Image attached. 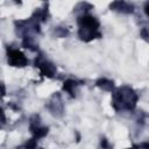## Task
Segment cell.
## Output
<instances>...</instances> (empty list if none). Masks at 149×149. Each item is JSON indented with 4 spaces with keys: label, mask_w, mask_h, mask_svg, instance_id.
I'll use <instances>...</instances> for the list:
<instances>
[{
    "label": "cell",
    "mask_w": 149,
    "mask_h": 149,
    "mask_svg": "<svg viewBox=\"0 0 149 149\" xmlns=\"http://www.w3.org/2000/svg\"><path fill=\"white\" fill-rule=\"evenodd\" d=\"M78 36L81 41L90 42L94 38L101 37V34L99 31V21L91 16V15H83L78 17Z\"/></svg>",
    "instance_id": "cell-1"
},
{
    "label": "cell",
    "mask_w": 149,
    "mask_h": 149,
    "mask_svg": "<svg viewBox=\"0 0 149 149\" xmlns=\"http://www.w3.org/2000/svg\"><path fill=\"white\" fill-rule=\"evenodd\" d=\"M137 95L133 88L128 86L120 87L113 94V107L118 111L120 109H133L136 105Z\"/></svg>",
    "instance_id": "cell-2"
},
{
    "label": "cell",
    "mask_w": 149,
    "mask_h": 149,
    "mask_svg": "<svg viewBox=\"0 0 149 149\" xmlns=\"http://www.w3.org/2000/svg\"><path fill=\"white\" fill-rule=\"evenodd\" d=\"M7 56H8V64L12 66L22 68L28 64V59L26 58V56L17 49H8Z\"/></svg>",
    "instance_id": "cell-3"
},
{
    "label": "cell",
    "mask_w": 149,
    "mask_h": 149,
    "mask_svg": "<svg viewBox=\"0 0 149 149\" xmlns=\"http://www.w3.org/2000/svg\"><path fill=\"white\" fill-rule=\"evenodd\" d=\"M36 66L40 69L41 71V74L43 76H47L49 78L54 77V74L56 73V68L52 63H50L49 61L42 58V57H38V59H36Z\"/></svg>",
    "instance_id": "cell-4"
},
{
    "label": "cell",
    "mask_w": 149,
    "mask_h": 149,
    "mask_svg": "<svg viewBox=\"0 0 149 149\" xmlns=\"http://www.w3.org/2000/svg\"><path fill=\"white\" fill-rule=\"evenodd\" d=\"M109 8L112 10H116V12L126 13V14L133 13V10H134V6L129 2H127L126 0H115L113 3H111Z\"/></svg>",
    "instance_id": "cell-5"
},
{
    "label": "cell",
    "mask_w": 149,
    "mask_h": 149,
    "mask_svg": "<svg viewBox=\"0 0 149 149\" xmlns=\"http://www.w3.org/2000/svg\"><path fill=\"white\" fill-rule=\"evenodd\" d=\"M77 86H78L77 81L69 79V80H66V81L64 83V85H63V90H64V91H66L71 97H74V95H76V93H74V92H76Z\"/></svg>",
    "instance_id": "cell-6"
},
{
    "label": "cell",
    "mask_w": 149,
    "mask_h": 149,
    "mask_svg": "<svg viewBox=\"0 0 149 149\" xmlns=\"http://www.w3.org/2000/svg\"><path fill=\"white\" fill-rule=\"evenodd\" d=\"M47 17H48V9H45V8H40L37 10H35V13L33 15V19L37 22L38 21H45Z\"/></svg>",
    "instance_id": "cell-7"
},
{
    "label": "cell",
    "mask_w": 149,
    "mask_h": 149,
    "mask_svg": "<svg viewBox=\"0 0 149 149\" xmlns=\"http://www.w3.org/2000/svg\"><path fill=\"white\" fill-rule=\"evenodd\" d=\"M97 85H98L99 87L104 88V90H107V91H112L113 87H114L113 81H111V80H108V79H106V78L99 79V80L97 81Z\"/></svg>",
    "instance_id": "cell-8"
},
{
    "label": "cell",
    "mask_w": 149,
    "mask_h": 149,
    "mask_svg": "<svg viewBox=\"0 0 149 149\" xmlns=\"http://www.w3.org/2000/svg\"><path fill=\"white\" fill-rule=\"evenodd\" d=\"M5 120H6V118H5L3 111L0 108V125H3V123H5Z\"/></svg>",
    "instance_id": "cell-9"
}]
</instances>
